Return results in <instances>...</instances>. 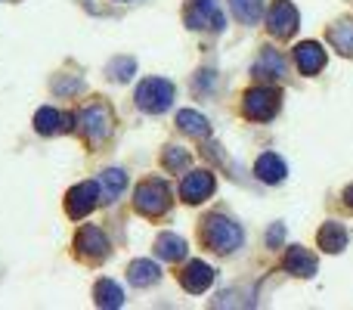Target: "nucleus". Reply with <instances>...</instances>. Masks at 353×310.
<instances>
[{"label":"nucleus","mask_w":353,"mask_h":310,"mask_svg":"<svg viewBox=\"0 0 353 310\" xmlns=\"http://www.w3.org/2000/svg\"><path fill=\"white\" fill-rule=\"evenodd\" d=\"M282 239H285V226L273 224V226H270V233H267V245H270V249H279Z\"/></svg>","instance_id":"nucleus-27"},{"label":"nucleus","mask_w":353,"mask_h":310,"mask_svg":"<svg viewBox=\"0 0 353 310\" xmlns=\"http://www.w3.org/2000/svg\"><path fill=\"white\" fill-rule=\"evenodd\" d=\"M201 242L214 251V255H232L236 249H242L245 233L236 220H230L226 214H208L201 220Z\"/></svg>","instance_id":"nucleus-1"},{"label":"nucleus","mask_w":353,"mask_h":310,"mask_svg":"<svg viewBox=\"0 0 353 310\" xmlns=\"http://www.w3.org/2000/svg\"><path fill=\"white\" fill-rule=\"evenodd\" d=\"M78 87H81V81H62V78L53 81V90H59V93H72V90H78Z\"/></svg>","instance_id":"nucleus-28"},{"label":"nucleus","mask_w":353,"mask_h":310,"mask_svg":"<svg viewBox=\"0 0 353 310\" xmlns=\"http://www.w3.org/2000/svg\"><path fill=\"white\" fill-rule=\"evenodd\" d=\"M174 103V84L168 78H146L137 87V106L149 115H161Z\"/></svg>","instance_id":"nucleus-3"},{"label":"nucleus","mask_w":353,"mask_h":310,"mask_svg":"<svg viewBox=\"0 0 353 310\" xmlns=\"http://www.w3.org/2000/svg\"><path fill=\"white\" fill-rule=\"evenodd\" d=\"M214 193V174L211 171H189L180 183V199L186 205H201L205 199H211Z\"/></svg>","instance_id":"nucleus-10"},{"label":"nucleus","mask_w":353,"mask_h":310,"mask_svg":"<svg viewBox=\"0 0 353 310\" xmlns=\"http://www.w3.org/2000/svg\"><path fill=\"white\" fill-rule=\"evenodd\" d=\"M294 62H298V72L307 75V78H313V75H319L325 68V50L319 47L316 41H304L294 47Z\"/></svg>","instance_id":"nucleus-13"},{"label":"nucleus","mask_w":353,"mask_h":310,"mask_svg":"<svg viewBox=\"0 0 353 310\" xmlns=\"http://www.w3.org/2000/svg\"><path fill=\"white\" fill-rule=\"evenodd\" d=\"M99 202H103V195H99V183L84 180V183H78V186H72L65 193V214L72 220H84Z\"/></svg>","instance_id":"nucleus-6"},{"label":"nucleus","mask_w":353,"mask_h":310,"mask_svg":"<svg viewBox=\"0 0 353 310\" xmlns=\"http://www.w3.org/2000/svg\"><path fill=\"white\" fill-rule=\"evenodd\" d=\"M251 75H254V78H261V81H279L282 75H285V59L279 56V50L267 47L254 59V66H251Z\"/></svg>","instance_id":"nucleus-14"},{"label":"nucleus","mask_w":353,"mask_h":310,"mask_svg":"<svg viewBox=\"0 0 353 310\" xmlns=\"http://www.w3.org/2000/svg\"><path fill=\"white\" fill-rule=\"evenodd\" d=\"M279 103H282V93L276 90V87H267V84L251 87L242 97V112L251 122H270V118H276V112H279Z\"/></svg>","instance_id":"nucleus-5"},{"label":"nucleus","mask_w":353,"mask_h":310,"mask_svg":"<svg viewBox=\"0 0 353 310\" xmlns=\"http://www.w3.org/2000/svg\"><path fill=\"white\" fill-rule=\"evenodd\" d=\"M93 301H97V307H103V310H118L124 304V292L118 282L99 280L97 286H93Z\"/></svg>","instance_id":"nucleus-21"},{"label":"nucleus","mask_w":353,"mask_h":310,"mask_svg":"<svg viewBox=\"0 0 353 310\" xmlns=\"http://www.w3.org/2000/svg\"><path fill=\"white\" fill-rule=\"evenodd\" d=\"M74 249H78V255L84 258V261H103L105 255H109V239H105V233L99 230V226H81L78 236H74Z\"/></svg>","instance_id":"nucleus-9"},{"label":"nucleus","mask_w":353,"mask_h":310,"mask_svg":"<svg viewBox=\"0 0 353 310\" xmlns=\"http://www.w3.org/2000/svg\"><path fill=\"white\" fill-rule=\"evenodd\" d=\"M124 186H128V174L121 168H109L99 177V195H103V202H115L124 193Z\"/></svg>","instance_id":"nucleus-22"},{"label":"nucleus","mask_w":353,"mask_h":310,"mask_svg":"<svg viewBox=\"0 0 353 310\" xmlns=\"http://www.w3.org/2000/svg\"><path fill=\"white\" fill-rule=\"evenodd\" d=\"M78 128H81V134L87 137V140L93 143V146H99L103 140H109V134H112V109L105 103H90V106H84V109L78 112Z\"/></svg>","instance_id":"nucleus-4"},{"label":"nucleus","mask_w":353,"mask_h":310,"mask_svg":"<svg viewBox=\"0 0 353 310\" xmlns=\"http://www.w3.org/2000/svg\"><path fill=\"white\" fill-rule=\"evenodd\" d=\"M161 162H165V168H168V171L180 174V171H186V168H189V153H186V149H180V146H168V149H165V155H161Z\"/></svg>","instance_id":"nucleus-26"},{"label":"nucleus","mask_w":353,"mask_h":310,"mask_svg":"<svg viewBox=\"0 0 353 310\" xmlns=\"http://www.w3.org/2000/svg\"><path fill=\"white\" fill-rule=\"evenodd\" d=\"M176 128H180L183 134L195 137V140H205V137H211V124H208V118L201 115V112H195V109L176 112Z\"/></svg>","instance_id":"nucleus-18"},{"label":"nucleus","mask_w":353,"mask_h":310,"mask_svg":"<svg viewBox=\"0 0 353 310\" xmlns=\"http://www.w3.org/2000/svg\"><path fill=\"white\" fill-rule=\"evenodd\" d=\"M267 28L273 31L276 37H292L294 31L301 28L298 6H294L292 0H273V6L267 10Z\"/></svg>","instance_id":"nucleus-8"},{"label":"nucleus","mask_w":353,"mask_h":310,"mask_svg":"<svg viewBox=\"0 0 353 310\" xmlns=\"http://www.w3.org/2000/svg\"><path fill=\"white\" fill-rule=\"evenodd\" d=\"M254 174H257V180H263V183H282L288 174V168L276 153H263L254 162Z\"/></svg>","instance_id":"nucleus-17"},{"label":"nucleus","mask_w":353,"mask_h":310,"mask_svg":"<svg viewBox=\"0 0 353 310\" xmlns=\"http://www.w3.org/2000/svg\"><path fill=\"white\" fill-rule=\"evenodd\" d=\"M74 115H65V112L59 109H50V106H43V109H37L34 115V130L43 137H53V134H68V130L74 128Z\"/></svg>","instance_id":"nucleus-12"},{"label":"nucleus","mask_w":353,"mask_h":310,"mask_svg":"<svg viewBox=\"0 0 353 310\" xmlns=\"http://www.w3.org/2000/svg\"><path fill=\"white\" fill-rule=\"evenodd\" d=\"M230 10L242 25H257L263 16V0H230Z\"/></svg>","instance_id":"nucleus-24"},{"label":"nucleus","mask_w":353,"mask_h":310,"mask_svg":"<svg viewBox=\"0 0 353 310\" xmlns=\"http://www.w3.org/2000/svg\"><path fill=\"white\" fill-rule=\"evenodd\" d=\"M214 282V267H208L205 261H189L186 267L180 270V286L192 295H201L208 292Z\"/></svg>","instance_id":"nucleus-11"},{"label":"nucleus","mask_w":353,"mask_h":310,"mask_svg":"<svg viewBox=\"0 0 353 310\" xmlns=\"http://www.w3.org/2000/svg\"><path fill=\"white\" fill-rule=\"evenodd\" d=\"M285 270L301 276V280H310V276H316V258H313L304 245H292V249L285 251Z\"/></svg>","instance_id":"nucleus-15"},{"label":"nucleus","mask_w":353,"mask_h":310,"mask_svg":"<svg viewBox=\"0 0 353 310\" xmlns=\"http://www.w3.org/2000/svg\"><path fill=\"white\" fill-rule=\"evenodd\" d=\"M134 208L146 217H161L171 208V186L165 180H143L134 189Z\"/></svg>","instance_id":"nucleus-2"},{"label":"nucleus","mask_w":353,"mask_h":310,"mask_svg":"<svg viewBox=\"0 0 353 310\" xmlns=\"http://www.w3.org/2000/svg\"><path fill=\"white\" fill-rule=\"evenodd\" d=\"M134 72H137V59H130V56H115V59L105 66V75H109L112 81H118V84L130 81Z\"/></svg>","instance_id":"nucleus-25"},{"label":"nucleus","mask_w":353,"mask_h":310,"mask_svg":"<svg viewBox=\"0 0 353 310\" xmlns=\"http://www.w3.org/2000/svg\"><path fill=\"white\" fill-rule=\"evenodd\" d=\"M186 251H189L186 239L176 236V233H161V236L155 239V255H159L161 261H168V264L183 261V258H186Z\"/></svg>","instance_id":"nucleus-16"},{"label":"nucleus","mask_w":353,"mask_h":310,"mask_svg":"<svg viewBox=\"0 0 353 310\" xmlns=\"http://www.w3.org/2000/svg\"><path fill=\"white\" fill-rule=\"evenodd\" d=\"M329 41L338 53L344 56H353V19H341L329 28Z\"/></svg>","instance_id":"nucleus-23"},{"label":"nucleus","mask_w":353,"mask_h":310,"mask_svg":"<svg viewBox=\"0 0 353 310\" xmlns=\"http://www.w3.org/2000/svg\"><path fill=\"white\" fill-rule=\"evenodd\" d=\"M344 202H347V205L353 208V183H350V186H347V189H344Z\"/></svg>","instance_id":"nucleus-29"},{"label":"nucleus","mask_w":353,"mask_h":310,"mask_svg":"<svg viewBox=\"0 0 353 310\" xmlns=\"http://www.w3.org/2000/svg\"><path fill=\"white\" fill-rule=\"evenodd\" d=\"M186 25L192 31H223L226 19L220 12L217 0H192L186 6Z\"/></svg>","instance_id":"nucleus-7"},{"label":"nucleus","mask_w":353,"mask_h":310,"mask_svg":"<svg viewBox=\"0 0 353 310\" xmlns=\"http://www.w3.org/2000/svg\"><path fill=\"white\" fill-rule=\"evenodd\" d=\"M128 280H130L134 289H149L161 280V270H159L155 261H146V258H143V261H134L128 267Z\"/></svg>","instance_id":"nucleus-19"},{"label":"nucleus","mask_w":353,"mask_h":310,"mask_svg":"<svg viewBox=\"0 0 353 310\" xmlns=\"http://www.w3.org/2000/svg\"><path fill=\"white\" fill-rule=\"evenodd\" d=\"M316 242H319V249H323V251H329V255H338V251H344V245H347V233H344L341 224L329 220V224L319 226Z\"/></svg>","instance_id":"nucleus-20"}]
</instances>
